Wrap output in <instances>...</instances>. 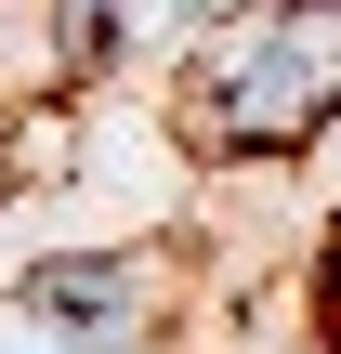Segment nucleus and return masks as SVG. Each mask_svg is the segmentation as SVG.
<instances>
[{
    "label": "nucleus",
    "mask_w": 341,
    "mask_h": 354,
    "mask_svg": "<svg viewBox=\"0 0 341 354\" xmlns=\"http://www.w3.org/2000/svg\"><path fill=\"white\" fill-rule=\"evenodd\" d=\"M329 315H341V223H329Z\"/></svg>",
    "instance_id": "obj_4"
},
{
    "label": "nucleus",
    "mask_w": 341,
    "mask_h": 354,
    "mask_svg": "<svg viewBox=\"0 0 341 354\" xmlns=\"http://www.w3.org/2000/svg\"><path fill=\"white\" fill-rule=\"evenodd\" d=\"M341 118V0H289L250 39H223L184 92L197 158H289Z\"/></svg>",
    "instance_id": "obj_1"
},
{
    "label": "nucleus",
    "mask_w": 341,
    "mask_h": 354,
    "mask_svg": "<svg viewBox=\"0 0 341 354\" xmlns=\"http://www.w3.org/2000/svg\"><path fill=\"white\" fill-rule=\"evenodd\" d=\"M26 315H53V328H118L131 315V263H53V276H26Z\"/></svg>",
    "instance_id": "obj_3"
},
{
    "label": "nucleus",
    "mask_w": 341,
    "mask_h": 354,
    "mask_svg": "<svg viewBox=\"0 0 341 354\" xmlns=\"http://www.w3.org/2000/svg\"><path fill=\"white\" fill-rule=\"evenodd\" d=\"M223 0H66L53 13V39H66V66H118V53H145V39H171V26H210Z\"/></svg>",
    "instance_id": "obj_2"
}]
</instances>
